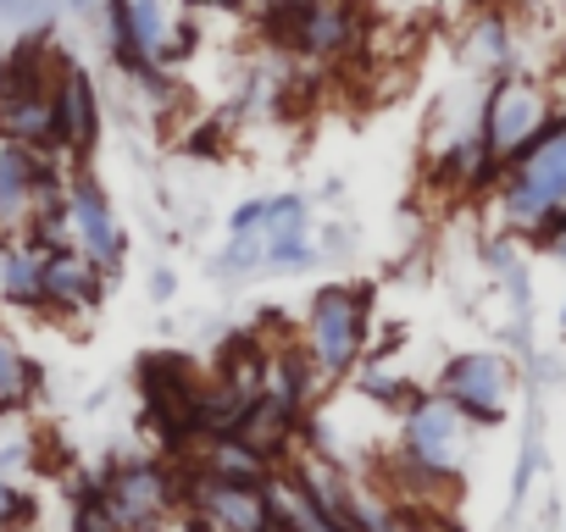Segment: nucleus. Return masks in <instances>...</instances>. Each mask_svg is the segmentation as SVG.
<instances>
[{"mask_svg":"<svg viewBox=\"0 0 566 532\" xmlns=\"http://www.w3.org/2000/svg\"><path fill=\"white\" fill-rule=\"evenodd\" d=\"M461 67L472 73V78H500V73H511V67H522V56H516V29H511V18L505 12H478L472 23H467V34H461Z\"/></svg>","mask_w":566,"mask_h":532,"instance_id":"13","label":"nucleus"},{"mask_svg":"<svg viewBox=\"0 0 566 532\" xmlns=\"http://www.w3.org/2000/svg\"><path fill=\"white\" fill-rule=\"evenodd\" d=\"M560 328H566V306H560Z\"/></svg>","mask_w":566,"mask_h":532,"instance_id":"27","label":"nucleus"},{"mask_svg":"<svg viewBox=\"0 0 566 532\" xmlns=\"http://www.w3.org/2000/svg\"><path fill=\"white\" fill-rule=\"evenodd\" d=\"M73 532H117V521L106 515V504H101L95 493H78V504H73Z\"/></svg>","mask_w":566,"mask_h":532,"instance_id":"20","label":"nucleus"},{"mask_svg":"<svg viewBox=\"0 0 566 532\" xmlns=\"http://www.w3.org/2000/svg\"><path fill=\"white\" fill-rule=\"evenodd\" d=\"M538 427L527 433V444H522V460H516V482H511V510H522V499H527V482H533V471H538Z\"/></svg>","mask_w":566,"mask_h":532,"instance_id":"19","label":"nucleus"},{"mask_svg":"<svg viewBox=\"0 0 566 532\" xmlns=\"http://www.w3.org/2000/svg\"><path fill=\"white\" fill-rule=\"evenodd\" d=\"M51 7H62V0H0V23L18 29V23H51Z\"/></svg>","mask_w":566,"mask_h":532,"instance_id":"18","label":"nucleus"},{"mask_svg":"<svg viewBox=\"0 0 566 532\" xmlns=\"http://www.w3.org/2000/svg\"><path fill=\"white\" fill-rule=\"evenodd\" d=\"M195 12H250L255 0H189Z\"/></svg>","mask_w":566,"mask_h":532,"instance_id":"22","label":"nucleus"},{"mask_svg":"<svg viewBox=\"0 0 566 532\" xmlns=\"http://www.w3.org/2000/svg\"><path fill=\"white\" fill-rule=\"evenodd\" d=\"M29 460V444H7V449H0V477H7L12 466H23Z\"/></svg>","mask_w":566,"mask_h":532,"instance_id":"24","label":"nucleus"},{"mask_svg":"<svg viewBox=\"0 0 566 532\" xmlns=\"http://www.w3.org/2000/svg\"><path fill=\"white\" fill-rule=\"evenodd\" d=\"M373 7H378V12H411L417 0H373Z\"/></svg>","mask_w":566,"mask_h":532,"instance_id":"25","label":"nucleus"},{"mask_svg":"<svg viewBox=\"0 0 566 532\" xmlns=\"http://www.w3.org/2000/svg\"><path fill=\"white\" fill-rule=\"evenodd\" d=\"M150 300H172V273H167V266L150 273Z\"/></svg>","mask_w":566,"mask_h":532,"instance_id":"23","label":"nucleus"},{"mask_svg":"<svg viewBox=\"0 0 566 532\" xmlns=\"http://www.w3.org/2000/svg\"><path fill=\"white\" fill-rule=\"evenodd\" d=\"M40 260H45V311L78 317V311H95L101 306L106 273L78 244H51V249H40Z\"/></svg>","mask_w":566,"mask_h":532,"instance_id":"12","label":"nucleus"},{"mask_svg":"<svg viewBox=\"0 0 566 532\" xmlns=\"http://www.w3.org/2000/svg\"><path fill=\"white\" fill-rule=\"evenodd\" d=\"M367 322H373V300L356 284H323L306 306V350L323 366V377H345L356 372L361 350H367Z\"/></svg>","mask_w":566,"mask_h":532,"instance_id":"4","label":"nucleus"},{"mask_svg":"<svg viewBox=\"0 0 566 532\" xmlns=\"http://www.w3.org/2000/svg\"><path fill=\"white\" fill-rule=\"evenodd\" d=\"M29 515H34V499L12 477H0V532H18Z\"/></svg>","mask_w":566,"mask_h":532,"instance_id":"17","label":"nucleus"},{"mask_svg":"<svg viewBox=\"0 0 566 532\" xmlns=\"http://www.w3.org/2000/svg\"><path fill=\"white\" fill-rule=\"evenodd\" d=\"M255 249H261V266H272V273L312 266V260H317L312 205H306L301 194H272V200H266V216H261V227H255Z\"/></svg>","mask_w":566,"mask_h":532,"instance_id":"11","label":"nucleus"},{"mask_svg":"<svg viewBox=\"0 0 566 532\" xmlns=\"http://www.w3.org/2000/svg\"><path fill=\"white\" fill-rule=\"evenodd\" d=\"M67 161L62 156H45V150H29L18 139L0 134V244L7 238H23L34 211L45 205H62L67 200Z\"/></svg>","mask_w":566,"mask_h":532,"instance_id":"5","label":"nucleus"},{"mask_svg":"<svg viewBox=\"0 0 566 532\" xmlns=\"http://www.w3.org/2000/svg\"><path fill=\"white\" fill-rule=\"evenodd\" d=\"M200 389L195 366L184 355H145L139 361V394H145V422L167 449H189L200 438Z\"/></svg>","mask_w":566,"mask_h":532,"instance_id":"7","label":"nucleus"},{"mask_svg":"<svg viewBox=\"0 0 566 532\" xmlns=\"http://www.w3.org/2000/svg\"><path fill=\"white\" fill-rule=\"evenodd\" d=\"M67 233H73V244L101 266L106 278H117L123 273V255H128V238H123V227H117V216H112V200L90 183V178H67Z\"/></svg>","mask_w":566,"mask_h":532,"instance_id":"10","label":"nucleus"},{"mask_svg":"<svg viewBox=\"0 0 566 532\" xmlns=\"http://www.w3.org/2000/svg\"><path fill=\"white\" fill-rule=\"evenodd\" d=\"M261 216H266V200H244V205L228 216V238H255Z\"/></svg>","mask_w":566,"mask_h":532,"instance_id":"21","label":"nucleus"},{"mask_svg":"<svg viewBox=\"0 0 566 532\" xmlns=\"http://www.w3.org/2000/svg\"><path fill=\"white\" fill-rule=\"evenodd\" d=\"M560 67H566V34H560Z\"/></svg>","mask_w":566,"mask_h":532,"instance_id":"26","label":"nucleus"},{"mask_svg":"<svg viewBox=\"0 0 566 532\" xmlns=\"http://www.w3.org/2000/svg\"><path fill=\"white\" fill-rule=\"evenodd\" d=\"M51 100H56V150L51 156L84 161L95 150V139H101V89H95V78L78 62L62 56L56 84H51Z\"/></svg>","mask_w":566,"mask_h":532,"instance_id":"9","label":"nucleus"},{"mask_svg":"<svg viewBox=\"0 0 566 532\" xmlns=\"http://www.w3.org/2000/svg\"><path fill=\"white\" fill-rule=\"evenodd\" d=\"M511 389H516V372H511V361L494 355V350H467V355L444 361V372H439V394H444L472 427L505 422Z\"/></svg>","mask_w":566,"mask_h":532,"instance_id":"8","label":"nucleus"},{"mask_svg":"<svg viewBox=\"0 0 566 532\" xmlns=\"http://www.w3.org/2000/svg\"><path fill=\"white\" fill-rule=\"evenodd\" d=\"M361 532H461V521L450 510H428V504H367L361 499Z\"/></svg>","mask_w":566,"mask_h":532,"instance_id":"15","label":"nucleus"},{"mask_svg":"<svg viewBox=\"0 0 566 532\" xmlns=\"http://www.w3.org/2000/svg\"><path fill=\"white\" fill-rule=\"evenodd\" d=\"M400 460H411L417 471H433V477H455L461 482V466L472 455V422L433 389V394H417L406 411H400Z\"/></svg>","mask_w":566,"mask_h":532,"instance_id":"6","label":"nucleus"},{"mask_svg":"<svg viewBox=\"0 0 566 532\" xmlns=\"http://www.w3.org/2000/svg\"><path fill=\"white\" fill-rule=\"evenodd\" d=\"M40 394V366L0 333V411H23Z\"/></svg>","mask_w":566,"mask_h":532,"instance_id":"16","label":"nucleus"},{"mask_svg":"<svg viewBox=\"0 0 566 532\" xmlns=\"http://www.w3.org/2000/svg\"><path fill=\"white\" fill-rule=\"evenodd\" d=\"M84 493H95L106 504L117 532H150L184 510V466L172 471L161 460H123L106 477H90Z\"/></svg>","mask_w":566,"mask_h":532,"instance_id":"3","label":"nucleus"},{"mask_svg":"<svg viewBox=\"0 0 566 532\" xmlns=\"http://www.w3.org/2000/svg\"><path fill=\"white\" fill-rule=\"evenodd\" d=\"M0 300L18 311H45V260L29 238L0 244Z\"/></svg>","mask_w":566,"mask_h":532,"instance_id":"14","label":"nucleus"},{"mask_svg":"<svg viewBox=\"0 0 566 532\" xmlns=\"http://www.w3.org/2000/svg\"><path fill=\"white\" fill-rule=\"evenodd\" d=\"M555 111H560V100L549 95L544 78H533V73H522V67L489 78V84H483V100H478V139H483V156L505 172V167L555 123Z\"/></svg>","mask_w":566,"mask_h":532,"instance_id":"2","label":"nucleus"},{"mask_svg":"<svg viewBox=\"0 0 566 532\" xmlns=\"http://www.w3.org/2000/svg\"><path fill=\"white\" fill-rule=\"evenodd\" d=\"M566 205V106L555 111V123L500 172L494 183V211L505 233H533L549 211Z\"/></svg>","mask_w":566,"mask_h":532,"instance_id":"1","label":"nucleus"}]
</instances>
